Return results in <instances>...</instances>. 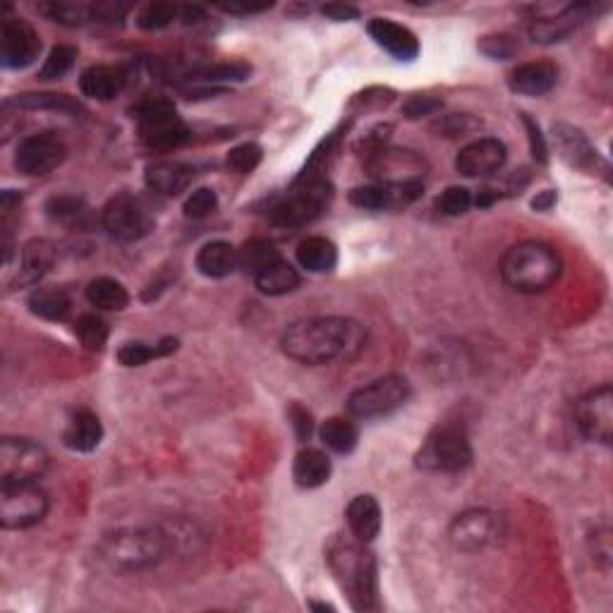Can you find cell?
I'll list each match as a JSON object with an SVG mask.
<instances>
[{
  "mask_svg": "<svg viewBox=\"0 0 613 613\" xmlns=\"http://www.w3.org/2000/svg\"><path fill=\"white\" fill-rule=\"evenodd\" d=\"M367 341L362 324L345 317L305 319L288 326L281 348L290 360L302 364H329L357 357Z\"/></svg>",
  "mask_w": 613,
  "mask_h": 613,
  "instance_id": "obj_1",
  "label": "cell"
},
{
  "mask_svg": "<svg viewBox=\"0 0 613 613\" xmlns=\"http://www.w3.org/2000/svg\"><path fill=\"white\" fill-rule=\"evenodd\" d=\"M333 578L348 594L355 611H374L379 606V578H376V558L362 542L336 537L326 549Z\"/></svg>",
  "mask_w": 613,
  "mask_h": 613,
  "instance_id": "obj_2",
  "label": "cell"
},
{
  "mask_svg": "<svg viewBox=\"0 0 613 613\" xmlns=\"http://www.w3.org/2000/svg\"><path fill=\"white\" fill-rule=\"evenodd\" d=\"M561 257L551 245L527 240L513 245L501 259V276L515 293L537 295L549 290L561 276Z\"/></svg>",
  "mask_w": 613,
  "mask_h": 613,
  "instance_id": "obj_3",
  "label": "cell"
},
{
  "mask_svg": "<svg viewBox=\"0 0 613 613\" xmlns=\"http://www.w3.org/2000/svg\"><path fill=\"white\" fill-rule=\"evenodd\" d=\"M168 551V539L161 530L137 527V530H120L103 539L101 558L108 568L118 573H132L156 566Z\"/></svg>",
  "mask_w": 613,
  "mask_h": 613,
  "instance_id": "obj_4",
  "label": "cell"
},
{
  "mask_svg": "<svg viewBox=\"0 0 613 613\" xmlns=\"http://www.w3.org/2000/svg\"><path fill=\"white\" fill-rule=\"evenodd\" d=\"M333 187L326 178H300L288 197L271 209V221L283 228H297L314 221L329 209Z\"/></svg>",
  "mask_w": 613,
  "mask_h": 613,
  "instance_id": "obj_5",
  "label": "cell"
},
{
  "mask_svg": "<svg viewBox=\"0 0 613 613\" xmlns=\"http://www.w3.org/2000/svg\"><path fill=\"white\" fill-rule=\"evenodd\" d=\"M472 463V446L460 424H439L417 453V465L432 472H463Z\"/></svg>",
  "mask_w": 613,
  "mask_h": 613,
  "instance_id": "obj_6",
  "label": "cell"
},
{
  "mask_svg": "<svg viewBox=\"0 0 613 613\" xmlns=\"http://www.w3.org/2000/svg\"><path fill=\"white\" fill-rule=\"evenodd\" d=\"M137 127L142 142L151 149H178L190 142V130L182 123L171 101L149 99L137 106Z\"/></svg>",
  "mask_w": 613,
  "mask_h": 613,
  "instance_id": "obj_7",
  "label": "cell"
},
{
  "mask_svg": "<svg viewBox=\"0 0 613 613\" xmlns=\"http://www.w3.org/2000/svg\"><path fill=\"white\" fill-rule=\"evenodd\" d=\"M410 384L403 376L388 374L381 379H374L372 384L357 388L348 398V412L357 420H374V417H386L408 403Z\"/></svg>",
  "mask_w": 613,
  "mask_h": 613,
  "instance_id": "obj_8",
  "label": "cell"
},
{
  "mask_svg": "<svg viewBox=\"0 0 613 613\" xmlns=\"http://www.w3.org/2000/svg\"><path fill=\"white\" fill-rule=\"evenodd\" d=\"M103 230L118 242H137L154 230V214L135 194H115L101 211Z\"/></svg>",
  "mask_w": 613,
  "mask_h": 613,
  "instance_id": "obj_9",
  "label": "cell"
},
{
  "mask_svg": "<svg viewBox=\"0 0 613 613\" xmlns=\"http://www.w3.org/2000/svg\"><path fill=\"white\" fill-rule=\"evenodd\" d=\"M48 499L34 482L3 484L0 489V525L5 530H27L46 518Z\"/></svg>",
  "mask_w": 613,
  "mask_h": 613,
  "instance_id": "obj_10",
  "label": "cell"
},
{
  "mask_svg": "<svg viewBox=\"0 0 613 613\" xmlns=\"http://www.w3.org/2000/svg\"><path fill=\"white\" fill-rule=\"evenodd\" d=\"M48 467V453L41 443L20 436L0 441V479L3 484L36 482Z\"/></svg>",
  "mask_w": 613,
  "mask_h": 613,
  "instance_id": "obj_11",
  "label": "cell"
},
{
  "mask_svg": "<svg viewBox=\"0 0 613 613\" xmlns=\"http://www.w3.org/2000/svg\"><path fill=\"white\" fill-rule=\"evenodd\" d=\"M575 424L585 439L609 446L613 436V391L599 386L575 403Z\"/></svg>",
  "mask_w": 613,
  "mask_h": 613,
  "instance_id": "obj_12",
  "label": "cell"
},
{
  "mask_svg": "<svg viewBox=\"0 0 613 613\" xmlns=\"http://www.w3.org/2000/svg\"><path fill=\"white\" fill-rule=\"evenodd\" d=\"M65 154H68V149L56 132H39V135L22 139L15 154V168L22 175L36 178V175H46L58 168Z\"/></svg>",
  "mask_w": 613,
  "mask_h": 613,
  "instance_id": "obj_13",
  "label": "cell"
},
{
  "mask_svg": "<svg viewBox=\"0 0 613 613\" xmlns=\"http://www.w3.org/2000/svg\"><path fill=\"white\" fill-rule=\"evenodd\" d=\"M369 175L381 180L384 185H408V182H420L427 163L415 151L405 149H376L367 156Z\"/></svg>",
  "mask_w": 613,
  "mask_h": 613,
  "instance_id": "obj_14",
  "label": "cell"
},
{
  "mask_svg": "<svg viewBox=\"0 0 613 613\" xmlns=\"http://www.w3.org/2000/svg\"><path fill=\"white\" fill-rule=\"evenodd\" d=\"M41 53V39L36 29L20 17H5L0 27V60L5 68L22 70L32 65Z\"/></svg>",
  "mask_w": 613,
  "mask_h": 613,
  "instance_id": "obj_15",
  "label": "cell"
},
{
  "mask_svg": "<svg viewBox=\"0 0 613 613\" xmlns=\"http://www.w3.org/2000/svg\"><path fill=\"white\" fill-rule=\"evenodd\" d=\"M499 537V518L489 511H465L451 523L448 539L458 551H479Z\"/></svg>",
  "mask_w": 613,
  "mask_h": 613,
  "instance_id": "obj_16",
  "label": "cell"
},
{
  "mask_svg": "<svg viewBox=\"0 0 613 613\" xmlns=\"http://www.w3.org/2000/svg\"><path fill=\"white\" fill-rule=\"evenodd\" d=\"M503 163H506V144L494 137H482L460 149L455 168L465 178H484L499 171Z\"/></svg>",
  "mask_w": 613,
  "mask_h": 613,
  "instance_id": "obj_17",
  "label": "cell"
},
{
  "mask_svg": "<svg viewBox=\"0 0 613 613\" xmlns=\"http://www.w3.org/2000/svg\"><path fill=\"white\" fill-rule=\"evenodd\" d=\"M594 15L592 3H578L563 8L558 15L537 17L530 24V36L537 44H558V41L568 39L575 29H580Z\"/></svg>",
  "mask_w": 613,
  "mask_h": 613,
  "instance_id": "obj_18",
  "label": "cell"
},
{
  "mask_svg": "<svg viewBox=\"0 0 613 613\" xmlns=\"http://www.w3.org/2000/svg\"><path fill=\"white\" fill-rule=\"evenodd\" d=\"M551 137H554L558 156H561L568 166L582 168V171H592V168L597 171V166H602L606 171L597 149L592 147L590 139L582 135V130H578V127L568 123H556L554 130H551Z\"/></svg>",
  "mask_w": 613,
  "mask_h": 613,
  "instance_id": "obj_19",
  "label": "cell"
},
{
  "mask_svg": "<svg viewBox=\"0 0 613 613\" xmlns=\"http://www.w3.org/2000/svg\"><path fill=\"white\" fill-rule=\"evenodd\" d=\"M367 29H369V36H372L376 44L384 48V51L391 53L393 58L415 60L417 56H420V41H417V36L412 34L408 27H403V24L376 17V20L369 22Z\"/></svg>",
  "mask_w": 613,
  "mask_h": 613,
  "instance_id": "obj_20",
  "label": "cell"
},
{
  "mask_svg": "<svg viewBox=\"0 0 613 613\" xmlns=\"http://www.w3.org/2000/svg\"><path fill=\"white\" fill-rule=\"evenodd\" d=\"M558 68L549 60H537V63H525L515 68L508 77V84L515 94L523 96H542L549 94L556 87Z\"/></svg>",
  "mask_w": 613,
  "mask_h": 613,
  "instance_id": "obj_21",
  "label": "cell"
},
{
  "mask_svg": "<svg viewBox=\"0 0 613 613\" xmlns=\"http://www.w3.org/2000/svg\"><path fill=\"white\" fill-rule=\"evenodd\" d=\"M194 168L182 161H159L147 168V185L149 190L163 197H178L192 185Z\"/></svg>",
  "mask_w": 613,
  "mask_h": 613,
  "instance_id": "obj_22",
  "label": "cell"
},
{
  "mask_svg": "<svg viewBox=\"0 0 613 613\" xmlns=\"http://www.w3.org/2000/svg\"><path fill=\"white\" fill-rule=\"evenodd\" d=\"M345 518H348L350 532L355 534L357 542L369 544L379 537L381 506L374 496H355V499L350 501L348 511H345Z\"/></svg>",
  "mask_w": 613,
  "mask_h": 613,
  "instance_id": "obj_23",
  "label": "cell"
},
{
  "mask_svg": "<svg viewBox=\"0 0 613 613\" xmlns=\"http://www.w3.org/2000/svg\"><path fill=\"white\" fill-rule=\"evenodd\" d=\"M56 262V250L48 240H32L22 247L20 252V273H17V285H34L51 271Z\"/></svg>",
  "mask_w": 613,
  "mask_h": 613,
  "instance_id": "obj_24",
  "label": "cell"
},
{
  "mask_svg": "<svg viewBox=\"0 0 613 613\" xmlns=\"http://www.w3.org/2000/svg\"><path fill=\"white\" fill-rule=\"evenodd\" d=\"M101 439H103L101 420L91 410H77L75 415H72L68 429H65V434H63L65 446H68L70 451H77V453L96 451Z\"/></svg>",
  "mask_w": 613,
  "mask_h": 613,
  "instance_id": "obj_25",
  "label": "cell"
},
{
  "mask_svg": "<svg viewBox=\"0 0 613 613\" xmlns=\"http://www.w3.org/2000/svg\"><path fill=\"white\" fill-rule=\"evenodd\" d=\"M127 77L120 70L106 68V65H94L87 68L80 77V89L84 96L96 101H113L125 87Z\"/></svg>",
  "mask_w": 613,
  "mask_h": 613,
  "instance_id": "obj_26",
  "label": "cell"
},
{
  "mask_svg": "<svg viewBox=\"0 0 613 613\" xmlns=\"http://www.w3.org/2000/svg\"><path fill=\"white\" fill-rule=\"evenodd\" d=\"M197 269L206 278H226L238 269V250L230 242H206L197 254Z\"/></svg>",
  "mask_w": 613,
  "mask_h": 613,
  "instance_id": "obj_27",
  "label": "cell"
},
{
  "mask_svg": "<svg viewBox=\"0 0 613 613\" xmlns=\"http://www.w3.org/2000/svg\"><path fill=\"white\" fill-rule=\"evenodd\" d=\"M293 477L297 487L302 489H317L321 484H326L331 477L329 455L317 451V448H305V451H300L293 465Z\"/></svg>",
  "mask_w": 613,
  "mask_h": 613,
  "instance_id": "obj_28",
  "label": "cell"
},
{
  "mask_svg": "<svg viewBox=\"0 0 613 613\" xmlns=\"http://www.w3.org/2000/svg\"><path fill=\"white\" fill-rule=\"evenodd\" d=\"M297 262L309 273H329L338 264V250L331 240L314 235L297 245Z\"/></svg>",
  "mask_w": 613,
  "mask_h": 613,
  "instance_id": "obj_29",
  "label": "cell"
},
{
  "mask_svg": "<svg viewBox=\"0 0 613 613\" xmlns=\"http://www.w3.org/2000/svg\"><path fill=\"white\" fill-rule=\"evenodd\" d=\"M254 281H257V288L262 290L264 295L278 297L293 293L297 285H300V273L285 262V259H278V262L266 266L264 271H259L257 276H254Z\"/></svg>",
  "mask_w": 613,
  "mask_h": 613,
  "instance_id": "obj_30",
  "label": "cell"
},
{
  "mask_svg": "<svg viewBox=\"0 0 613 613\" xmlns=\"http://www.w3.org/2000/svg\"><path fill=\"white\" fill-rule=\"evenodd\" d=\"M87 302L91 307L103 309V312H120L130 302V295H127L125 285L120 281L101 276L87 285Z\"/></svg>",
  "mask_w": 613,
  "mask_h": 613,
  "instance_id": "obj_31",
  "label": "cell"
},
{
  "mask_svg": "<svg viewBox=\"0 0 613 613\" xmlns=\"http://www.w3.org/2000/svg\"><path fill=\"white\" fill-rule=\"evenodd\" d=\"M46 214L53 223H60L65 228H87L89 226V206L80 197L60 194L46 202Z\"/></svg>",
  "mask_w": 613,
  "mask_h": 613,
  "instance_id": "obj_32",
  "label": "cell"
},
{
  "mask_svg": "<svg viewBox=\"0 0 613 613\" xmlns=\"http://www.w3.org/2000/svg\"><path fill=\"white\" fill-rule=\"evenodd\" d=\"M29 312L46 321H63L70 314V297L65 290L58 288H41L29 295Z\"/></svg>",
  "mask_w": 613,
  "mask_h": 613,
  "instance_id": "obj_33",
  "label": "cell"
},
{
  "mask_svg": "<svg viewBox=\"0 0 613 613\" xmlns=\"http://www.w3.org/2000/svg\"><path fill=\"white\" fill-rule=\"evenodd\" d=\"M15 103L20 108H29V111H58V113H84L82 103L77 99H72L68 94H53V91H27V94H20L15 99Z\"/></svg>",
  "mask_w": 613,
  "mask_h": 613,
  "instance_id": "obj_34",
  "label": "cell"
},
{
  "mask_svg": "<svg viewBox=\"0 0 613 613\" xmlns=\"http://www.w3.org/2000/svg\"><path fill=\"white\" fill-rule=\"evenodd\" d=\"M175 350H178V341H175V338H163V341L156 345L125 343L123 348L118 350V362L123 364V367H142V364H147L149 360L166 357Z\"/></svg>",
  "mask_w": 613,
  "mask_h": 613,
  "instance_id": "obj_35",
  "label": "cell"
},
{
  "mask_svg": "<svg viewBox=\"0 0 613 613\" xmlns=\"http://www.w3.org/2000/svg\"><path fill=\"white\" fill-rule=\"evenodd\" d=\"M321 441L326 448H331L333 453H350L357 446V427L345 417H331L321 424Z\"/></svg>",
  "mask_w": 613,
  "mask_h": 613,
  "instance_id": "obj_36",
  "label": "cell"
},
{
  "mask_svg": "<svg viewBox=\"0 0 613 613\" xmlns=\"http://www.w3.org/2000/svg\"><path fill=\"white\" fill-rule=\"evenodd\" d=\"M278 259H281V254L269 240H250L242 245V250H238V266L252 273V276H257L259 271H264L266 266L278 262Z\"/></svg>",
  "mask_w": 613,
  "mask_h": 613,
  "instance_id": "obj_37",
  "label": "cell"
},
{
  "mask_svg": "<svg viewBox=\"0 0 613 613\" xmlns=\"http://www.w3.org/2000/svg\"><path fill=\"white\" fill-rule=\"evenodd\" d=\"M51 22L65 24V27H82V24L91 22L89 3H70V0H53V3H44L39 8Z\"/></svg>",
  "mask_w": 613,
  "mask_h": 613,
  "instance_id": "obj_38",
  "label": "cell"
},
{
  "mask_svg": "<svg viewBox=\"0 0 613 613\" xmlns=\"http://www.w3.org/2000/svg\"><path fill=\"white\" fill-rule=\"evenodd\" d=\"M75 333H77V338H80V343L84 345V348L91 350V352L101 350L108 341L106 321H103L101 317H96V314H82V317L77 319V324H75Z\"/></svg>",
  "mask_w": 613,
  "mask_h": 613,
  "instance_id": "obj_39",
  "label": "cell"
},
{
  "mask_svg": "<svg viewBox=\"0 0 613 613\" xmlns=\"http://www.w3.org/2000/svg\"><path fill=\"white\" fill-rule=\"evenodd\" d=\"M75 58H77V48L63 44L53 46L51 53H48L46 63L41 65L39 77L41 80H60V77H65L72 70Z\"/></svg>",
  "mask_w": 613,
  "mask_h": 613,
  "instance_id": "obj_40",
  "label": "cell"
},
{
  "mask_svg": "<svg viewBox=\"0 0 613 613\" xmlns=\"http://www.w3.org/2000/svg\"><path fill=\"white\" fill-rule=\"evenodd\" d=\"M178 15H180L178 5L149 3L147 8L137 15V24H139V29H144V32H159V29H166Z\"/></svg>",
  "mask_w": 613,
  "mask_h": 613,
  "instance_id": "obj_41",
  "label": "cell"
},
{
  "mask_svg": "<svg viewBox=\"0 0 613 613\" xmlns=\"http://www.w3.org/2000/svg\"><path fill=\"white\" fill-rule=\"evenodd\" d=\"M252 68L245 63H218L209 65V68H202L194 72V77L202 82H242L250 77Z\"/></svg>",
  "mask_w": 613,
  "mask_h": 613,
  "instance_id": "obj_42",
  "label": "cell"
},
{
  "mask_svg": "<svg viewBox=\"0 0 613 613\" xmlns=\"http://www.w3.org/2000/svg\"><path fill=\"white\" fill-rule=\"evenodd\" d=\"M259 163H262V147L254 142L240 144V147L230 149V154L226 159V166L238 175H250L254 168L259 166Z\"/></svg>",
  "mask_w": 613,
  "mask_h": 613,
  "instance_id": "obj_43",
  "label": "cell"
},
{
  "mask_svg": "<svg viewBox=\"0 0 613 613\" xmlns=\"http://www.w3.org/2000/svg\"><path fill=\"white\" fill-rule=\"evenodd\" d=\"M472 206V194L465 187H448L436 197V211L443 216H460Z\"/></svg>",
  "mask_w": 613,
  "mask_h": 613,
  "instance_id": "obj_44",
  "label": "cell"
},
{
  "mask_svg": "<svg viewBox=\"0 0 613 613\" xmlns=\"http://www.w3.org/2000/svg\"><path fill=\"white\" fill-rule=\"evenodd\" d=\"M479 120L472 118V115L465 113H451V115H443V118L436 120L432 125L434 132H439V137H465L470 135L472 130H477Z\"/></svg>",
  "mask_w": 613,
  "mask_h": 613,
  "instance_id": "obj_45",
  "label": "cell"
},
{
  "mask_svg": "<svg viewBox=\"0 0 613 613\" xmlns=\"http://www.w3.org/2000/svg\"><path fill=\"white\" fill-rule=\"evenodd\" d=\"M91 22L101 24H123L130 12V5L118 3V0H99V3H89Z\"/></svg>",
  "mask_w": 613,
  "mask_h": 613,
  "instance_id": "obj_46",
  "label": "cell"
},
{
  "mask_svg": "<svg viewBox=\"0 0 613 613\" xmlns=\"http://www.w3.org/2000/svg\"><path fill=\"white\" fill-rule=\"evenodd\" d=\"M218 209V197L214 190L202 187V190L192 192L185 202V216L187 218H206Z\"/></svg>",
  "mask_w": 613,
  "mask_h": 613,
  "instance_id": "obj_47",
  "label": "cell"
},
{
  "mask_svg": "<svg viewBox=\"0 0 613 613\" xmlns=\"http://www.w3.org/2000/svg\"><path fill=\"white\" fill-rule=\"evenodd\" d=\"M479 48H482V53H487L489 58L494 60H508L513 58L515 53H518V41L513 39V36L508 34H491L484 36L482 41H479Z\"/></svg>",
  "mask_w": 613,
  "mask_h": 613,
  "instance_id": "obj_48",
  "label": "cell"
},
{
  "mask_svg": "<svg viewBox=\"0 0 613 613\" xmlns=\"http://www.w3.org/2000/svg\"><path fill=\"white\" fill-rule=\"evenodd\" d=\"M443 103L434 96H412V99L403 106V115L410 120L424 118V115H434L436 111H441Z\"/></svg>",
  "mask_w": 613,
  "mask_h": 613,
  "instance_id": "obj_49",
  "label": "cell"
},
{
  "mask_svg": "<svg viewBox=\"0 0 613 613\" xmlns=\"http://www.w3.org/2000/svg\"><path fill=\"white\" fill-rule=\"evenodd\" d=\"M523 123H525V127H527V137H530L532 156H534V159H537L539 163H546V144H544L542 132H539V125L534 123V120H532L527 113H523Z\"/></svg>",
  "mask_w": 613,
  "mask_h": 613,
  "instance_id": "obj_50",
  "label": "cell"
},
{
  "mask_svg": "<svg viewBox=\"0 0 613 613\" xmlns=\"http://www.w3.org/2000/svg\"><path fill=\"white\" fill-rule=\"evenodd\" d=\"M321 15L329 17V20H336V22L360 20V10H357L355 5H348V3H329V5H321Z\"/></svg>",
  "mask_w": 613,
  "mask_h": 613,
  "instance_id": "obj_51",
  "label": "cell"
},
{
  "mask_svg": "<svg viewBox=\"0 0 613 613\" xmlns=\"http://www.w3.org/2000/svg\"><path fill=\"white\" fill-rule=\"evenodd\" d=\"M290 420H293L297 439H309V434H312V415L305 408H300V405H293L290 408Z\"/></svg>",
  "mask_w": 613,
  "mask_h": 613,
  "instance_id": "obj_52",
  "label": "cell"
},
{
  "mask_svg": "<svg viewBox=\"0 0 613 613\" xmlns=\"http://www.w3.org/2000/svg\"><path fill=\"white\" fill-rule=\"evenodd\" d=\"M271 5L273 3H259V5H254V3H242V5L230 3V5H218V8H221L223 12H230V15H252V12L269 10Z\"/></svg>",
  "mask_w": 613,
  "mask_h": 613,
  "instance_id": "obj_53",
  "label": "cell"
},
{
  "mask_svg": "<svg viewBox=\"0 0 613 613\" xmlns=\"http://www.w3.org/2000/svg\"><path fill=\"white\" fill-rule=\"evenodd\" d=\"M554 204H556V192L554 190H544L542 194H537V197L532 199V206L537 211H549Z\"/></svg>",
  "mask_w": 613,
  "mask_h": 613,
  "instance_id": "obj_54",
  "label": "cell"
},
{
  "mask_svg": "<svg viewBox=\"0 0 613 613\" xmlns=\"http://www.w3.org/2000/svg\"><path fill=\"white\" fill-rule=\"evenodd\" d=\"M180 15H182V20H185V22H197L199 17L204 15V10L197 8V5H182Z\"/></svg>",
  "mask_w": 613,
  "mask_h": 613,
  "instance_id": "obj_55",
  "label": "cell"
}]
</instances>
